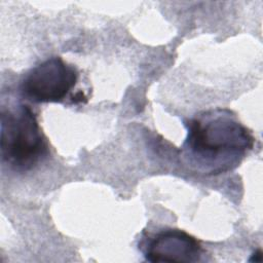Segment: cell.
Instances as JSON below:
<instances>
[{
    "instance_id": "obj_1",
    "label": "cell",
    "mask_w": 263,
    "mask_h": 263,
    "mask_svg": "<svg viewBox=\"0 0 263 263\" xmlns=\"http://www.w3.org/2000/svg\"><path fill=\"white\" fill-rule=\"evenodd\" d=\"M185 124L182 156L190 168L202 175L235 168L254 147L251 132L227 109L204 111Z\"/></svg>"
},
{
    "instance_id": "obj_2",
    "label": "cell",
    "mask_w": 263,
    "mask_h": 263,
    "mask_svg": "<svg viewBox=\"0 0 263 263\" xmlns=\"http://www.w3.org/2000/svg\"><path fill=\"white\" fill-rule=\"evenodd\" d=\"M0 153L3 164L18 173L34 168L47 156V142L29 106L2 108Z\"/></svg>"
},
{
    "instance_id": "obj_3",
    "label": "cell",
    "mask_w": 263,
    "mask_h": 263,
    "mask_svg": "<svg viewBox=\"0 0 263 263\" xmlns=\"http://www.w3.org/2000/svg\"><path fill=\"white\" fill-rule=\"evenodd\" d=\"M78 74L60 57L32 68L21 84L22 95L35 103H62L76 85Z\"/></svg>"
},
{
    "instance_id": "obj_4",
    "label": "cell",
    "mask_w": 263,
    "mask_h": 263,
    "mask_svg": "<svg viewBox=\"0 0 263 263\" xmlns=\"http://www.w3.org/2000/svg\"><path fill=\"white\" fill-rule=\"evenodd\" d=\"M201 255L199 241L180 229L158 232L149 240L145 251L149 262H197Z\"/></svg>"
},
{
    "instance_id": "obj_5",
    "label": "cell",
    "mask_w": 263,
    "mask_h": 263,
    "mask_svg": "<svg viewBox=\"0 0 263 263\" xmlns=\"http://www.w3.org/2000/svg\"><path fill=\"white\" fill-rule=\"evenodd\" d=\"M261 260H262V252L260 250H257L253 254V257L250 259V261H255V262H260Z\"/></svg>"
}]
</instances>
